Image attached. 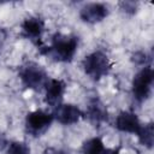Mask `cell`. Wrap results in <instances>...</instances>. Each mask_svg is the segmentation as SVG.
Instances as JSON below:
<instances>
[{
    "label": "cell",
    "instance_id": "1",
    "mask_svg": "<svg viewBox=\"0 0 154 154\" xmlns=\"http://www.w3.org/2000/svg\"><path fill=\"white\" fill-rule=\"evenodd\" d=\"M77 46H78L77 37L70 35H63L58 32L52 37V45L47 47L42 53L52 57V59H54L55 61L69 63L75 57Z\"/></svg>",
    "mask_w": 154,
    "mask_h": 154
},
{
    "label": "cell",
    "instance_id": "2",
    "mask_svg": "<svg viewBox=\"0 0 154 154\" xmlns=\"http://www.w3.org/2000/svg\"><path fill=\"white\" fill-rule=\"evenodd\" d=\"M83 69H84V72L91 79L97 81L108 73L111 69V64H109L108 57L103 52L96 51L84 58Z\"/></svg>",
    "mask_w": 154,
    "mask_h": 154
},
{
    "label": "cell",
    "instance_id": "3",
    "mask_svg": "<svg viewBox=\"0 0 154 154\" xmlns=\"http://www.w3.org/2000/svg\"><path fill=\"white\" fill-rule=\"evenodd\" d=\"M19 78L24 87L32 90H40L42 87H46L48 82L45 70L34 63L22 66L19 71Z\"/></svg>",
    "mask_w": 154,
    "mask_h": 154
},
{
    "label": "cell",
    "instance_id": "4",
    "mask_svg": "<svg viewBox=\"0 0 154 154\" xmlns=\"http://www.w3.org/2000/svg\"><path fill=\"white\" fill-rule=\"evenodd\" d=\"M152 83H153L152 67L147 66L137 72V75L132 81V94L137 101L142 102L149 96L152 90Z\"/></svg>",
    "mask_w": 154,
    "mask_h": 154
},
{
    "label": "cell",
    "instance_id": "5",
    "mask_svg": "<svg viewBox=\"0 0 154 154\" xmlns=\"http://www.w3.org/2000/svg\"><path fill=\"white\" fill-rule=\"evenodd\" d=\"M53 122V114L43 111H34L28 113L25 118V129L32 136H40L51 126Z\"/></svg>",
    "mask_w": 154,
    "mask_h": 154
},
{
    "label": "cell",
    "instance_id": "6",
    "mask_svg": "<svg viewBox=\"0 0 154 154\" xmlns=\"http://www.w3.org/2000/svg\"><path fill=\"white\" fill-rule=\"evenodd\" d=\"M43 29H45V23H43V20L41 18H37V17L26 18L22 23L23 35L26 38H29L32 42H35L38 46L40 49L42 47V45H41V36H42Z\"/></svg>",
    "mask_w": 154,
    "mask_h": 154
},
{
    "label": "cell",
    "instance_id": "7",
    "mask_svg": "<svg viewBox=\"0 0 154 154\" xmlns=\"http://www.w3.org/2000/svg\"><path fill=\"white\" fill-rule=\"evenodd\" d=\"M108 14V8L106 5L100 2H90L81 8L79 16L87 23H97L106 18Z\"/></svg>",
    "mask_w": 154,
    "mask_h": 154
},
{
    "label": "cell",
    "instance_id": "8",
    "mask_svg": "<svg viewBox=\"0 0 154 154\" xmlns=\"http://www.w3.org/2000/svg\"><path fill=\"white\" fill-rule=\"evenodd\" d=\"M82 111L73 105H59L55 108L53 118H55L60 124L70 125L77 123L82 118Z\"/></svg>",
    "mask_w": 154,
    "mask_h": 154
},
{
    "label": "cell",
    "instance_id": "9",
    "mask_svg": "<svg viewBox=\"0 0 154 154\" xmlns=\"http://www.w3.org/2000/svg\"><path fill=\"white\" fill-rule=\"evenodd\" d=\"M65 93V83L60 79H49L46 84V102L52 107L61 105Z\"/></svg>",
    "mask_w": 154,
    "mask_h": 154
},
{
    "label": "cell",
    "instance_id": "10",
    "mask_svg": "<svg viewBox=\"0 0 154 154\" xmlns=\"http://www.w3.org/2000/svg\"><path fill=\"white\" fill-rule=\"evenodd\" d=\"M116 128L123 132L136 134L141 129V123L135 113L131 112H120L116 119Z\"/></svg>",
    "mask_w": 154,
    "mask_h": 154
},
{
    "label": "cell",
    "instance_id": "11",
    "mask_svg": "<svg viewBox=\"0 0 154 154\" xmlns=\"http://www.w3.org/2000/svg\"><path fill=\"white\" fill-rule=\"evenodd\" d=\"M88 118L94 124H100L105 120H107V109L101 103L99 99H93L89 102L88 111H87Z\"/></svg>",
    "mask_w": 154,
    "mask_h": 154
},
{
    "label": "cell",
    "instance_id": "12",
    "mask_svg": "<svg viewBox=\"0 0 154 154\" xmlns=\"http://www.w3.org/2000/svg\"><path fill=\"white\" fill-rule=\"evenodd\" d=\"M137 136H138V140L140 142L148 147V148H152L153 146V142H154V128H153V124L149 123L147 125H141V129L140 131L137 132Z\"/></svg>",
    "mask_w": 154,
    "mask_h": 154
},
{
    "label": "cell",
    "instance_id": "13",
    "mask_svg": "<svg viewBox=\"0 0 154 154\" xmlns=\"http://www.w3.org/2000/svg\"><path fill=\"white\" fill-rule=\"evenodd\" d=\"M6 154H30V149L24 142H12L8 146Z\"/></svg>",
    "mask_w": 154,
    "mask_h": 154
},
{
    "label": "cell",
    "instance_id": "14",
    "mask_svg": "<svg viewBox=\"0 0 154 154\" xmlns=\"http://www.w3.org/2000/svg\"><path fill=\"white\" fill-rule=\"evenodd\" d=\"M120 6L125 12H135L136 11V4L135 2L125 1V2H120Z\"/></svg>",
    "mask_w": 154,
    "mask_h": 154
},
{
    "label": "cell",
    "instance_id": "15",
    "mask_svg": "<svg viewBox=\"0 0 154 154\" xmlns=\"http://www.w3.org/2000/svg\"><path fill=\"white\" fill-rule=\"evenodd\" d=\"M91 154H119V149H107V148L102 147L101 149H99Z\"/></svg>",
    "mask_w": 154,
    "mask_h": 154
},
{
    "label": "cell",
    "instance_id": "16",
    "mask_svg": "<svg viewBox=\"0 0 154 154\" xmlns=\"http://www.w3.org/2000/svg\"><path fill=\"white\" fill-rule=\"evenodd\" d=\"M52 154H64L63 152H54V153H52Z\"/></svg>",
    "mask_w": 154,
    "mask_h": 154
}]
</instances>
